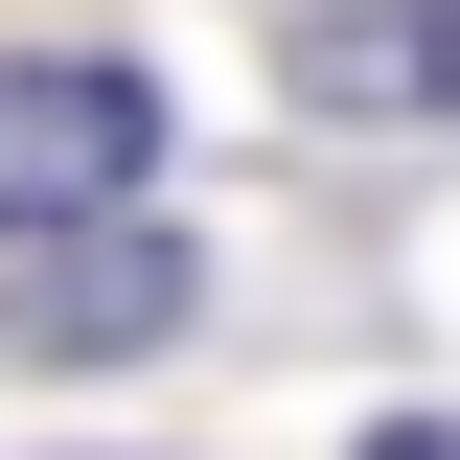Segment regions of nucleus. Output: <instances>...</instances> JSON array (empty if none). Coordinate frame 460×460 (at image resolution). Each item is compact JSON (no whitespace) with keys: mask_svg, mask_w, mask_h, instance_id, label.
<instances>
[{"mask_svg":"<svg viewBox=\"0 0 460 460\" xmlns=\"http://www.w3.org/2000/svg\"><path fill=\"white\" fill-rule=\"evenodd\" d=\"M368 460H460V438H438V414H414V438H368Z\"/></svg>","mask_w":460,"mask_h":460,"instance_id":"20e7f679","label":"nucleus"},{"mask_svg":"<svg viewBox=\"0 0 460 460\" xmlns=\"http://www.w3.org/2000/svg\"><path fill=\"white\" fill-rule=\"evenodd\" d=\"M184 230L162 184H115V208H47V230H0V345L23 368H138V345H184Z\"/></svg>","mask_w":460,"mask_h":460,"instance_id":"f257e3e1","label":"nucleus"},{"mask_svg":"<svg viewBox=\"0 0 460 460\" xmlns=\"http://www.w3.org/2000/svg\"><path fill=\"white\" fill-rule=\"evenodd\" d=\"M115 184H162V69H115V47H0V230L115 208Z\"/></svg>","mask_w":460,"mask_h":460,"instance_id":"f03ea898","label":"nucleus"},{"mask_svg":"<svg viewBox=\"0 0 460 460\" xmlns=\"http://www.w3.org/2000/svg\"><path fill=\"white\" fill-rule=\"evenodd\" d=\"M299 115H460V0H323L277 47Z\"/></svg>","mask_w":460,"mask_h":460,"instance_id":"7ed1b4c3","label":"nucleus"}]
</instances>
